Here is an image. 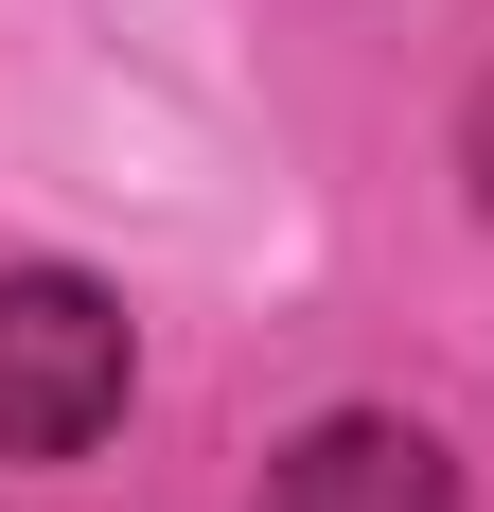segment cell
<instances>
[{"label": "cell", "instance_id": "1", "mask_svg": "<svg viewBox=\"0 0 494 512\" xmlns=\"http://www.w3.org/2000/svg\"><path fill=\"white\" fill-rule=\"evenodd\" d=\"M124 424V301L71 265H0V460H89Z\"/></svg>", "mask_w": 494, "mask_h": 512}, {"label": "cell", "instance_id": "2", "mask_svg": "<svg viewBox=\"0 0 494 512\" xmlns=\"http://www.w3.org/2000/svg\"><path fill=\"white\" fill-rule=\"evenodd\" d=\"M265 512H459V460L406 407H336L265 460Z\"/></svg>", "mask_w": 494, "mask_h": 512}]
</instances>
